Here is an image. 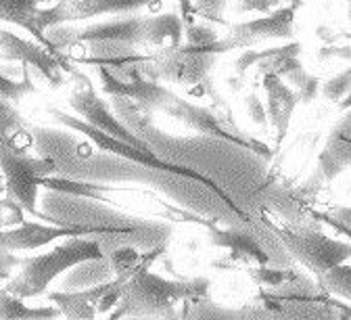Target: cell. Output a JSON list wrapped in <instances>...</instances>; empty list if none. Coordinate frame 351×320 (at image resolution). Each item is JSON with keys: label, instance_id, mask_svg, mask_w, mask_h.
<instances>
[{"label": "cell", "instance_id": "6da1fadb", "mask_svg": "<svg viewBox=\"0 0 351 320\" xmlns=\"http://www.w3.org/2000/svg\"><path fill=\"white\" fill-rule=\"evenodd\" d=\"M209 279H191V281H167L159 274L141 268L132 272L123 283V291L113 318H176V304L205 297L209 293Z\"/></svg>", "mask_w": 351, "mask_h": 320}, {"label": "cell", "instance_id": "7a4b0ae2", "mask_svg": "<svg viewBox=\"0 0 351 320\" xmlns=\"http://www.w3.org/2000/svg\"><path fill=\"white\" fill-rule=\"evenodd\" d=\"M224 53V47H193L182 42L178 47L155 51L147 61H141L138 67L151 80L178 84L189 88L193 97H209L217 107H226L211 80L217 57Z\"/></svg>", "mask_w": 351, "mask_h": 320}, {"label": "cell", "instance_id": "3957f363", "mask_svg": "<svg viewBox=\"0 0 351 320\" xmlns=\"http://www.w3.org/2000/svg\"><path fill=\"white\" fill-rule=\"evenodd\" d=\"M101 255H105V251L101 247L99 237H90V235L67 237L65 243H59L47 253L19 260L17 262L19 272L13 279H9L5 289L21 299L38 297L49 289V285L59 274L67 272L71 266Z\"/></svg>", "mask_w": 351, "mask_h": 320}, {"label": "cell", "instance_id": "277c9868", "mask_svg": "<svg viewBox=\"0 0 351 320\" xmlns=\"http://www.w3.org/2000/svg\"><path fill=\"white\" fill-rule=\"evenodd\" d=\"M145 25L147 17L143 15H125L109 21H95L90 25H53L42 32V44L57 57L69 53L82 44L95 42H125L143 47L145 42Z\"/></svg>", "mask_w": 351, "mask_h": 320}, {"label": "cell", "instance_id": "5b68a950", "mask_svg": "<svg viewBox=\"0 0 351 320\" xmlns=\"http://www.w3.org/2000/svg\"><path fill=\"white\" fill-rule=\"evenodd\" d=\"M55 165L47 157L27 155L15 143L0 145V176L5 178V197L25 209L29 216L42 218L36 207L44 176H53Z\"/></svg>", "mask_w": 351, "mask_h": 320}, {"label": "cell", "instance_id": "8992f818", "mask_svg": "<svg viewBox=\"0 0 351 320\" xmlns=\"http://www.w3.org/2000/svg\"><path fill=\"white\" fill-rule=\"evenodd\" d=\"M47 113L51 117H55L61 126L65 128H71L75 132H82L86 139H90L101 151H107L109 155H115V157H121V159H128V161H134V163H141V165H147V168H157V170H163V172H171V174H178V176H184V178H191V180H197V182H203L205 187L213 189L215 193L219 195H228L224 193V189L217 185L215 180L191 170V168H184V165H178V163H171V161H165L161 157H157L153 151H143L134 145H130V143H123L119 139H115V136L90 126V124H86L84 119L75 117V115H69L57 107H49Z\"/></svg>", "mask_w": 351, "mask_h": 320}, {"label": "cell", "instance_id": "52a82bcc", "mask_svg": "<svg viewBox=\"0 0 351 320\" xmlns=\"http://www.w3.org/2000/svg\"><path fill=\"white\" fill-rule=\"evenodd\" d=\"M161 111L173 119H178L180 124H184L189 130H195L199 134H207V136H211V139H217L222 143H230L237 147H245V149L268 157V159L274 155V151L270 147H266L257 139H251V136H247L245 132L234 128V124L230 122L228 115L217 113L211 107H201L197 103H191L178 95H173V99Z\"/></svg>", "mask_w": 351, "mask_h": 320}, {"label": "cell", "instance_id": "ba28073f", "mask_svg": "<svg viewBox=\"0 0 351 320\" xmlns=\"http://www.w3.org/2000/svg\"><path fill=\"white\" fill-rule=\"evenodd\" d=\"M97 76L105 93H109L111 97H123L147 111L163 109L176 95L163 82L147 78L141 71L138 63L115 65V67L97 65Z\"/></svg>", "mask_w": 351, "mask_h": 320}, {"label": "cell", "instance_id": "9c48e42d", "mask_svg": "<svg viewBox=\"0 0 351 320\" xmlns=\"http://www.w3.org/2000/svg\"><path fill=\"white\" fill-rule=\"evenodd\" d=\"M163 0H55L47 9H38L36 27L40 34L53 25L88 21L105 15H134L143 9L157 7Z\"/></svg>", "mask_w": 351, "mask_h": 320}, {"label": "cell", "instance_id": "30bf717a", "mask_svg": "<svg viewBox=\"0 0 351 320\" xmlns=\"http://www.w3.org/2000/svg\"><path fill=\"white\" fill-rule=\"evenodd\" d=\"M75 73V80H77V86L69 93V105L71 109L80 115V119H84L86 124H90L115 139L123 141V143H130L134 145L143 151H151V147L141 139V136L132 130L130 126H125L119 117L113 115L111 107L95 93V88L90 84L84 73L80 71H73Z\"/></svg>", "mask_w": 351, "mask_h": 320}, {"label": "cell", "instance_id": "8fae6325", "mask_svg": "<svg viewBox=\"0 0 351 320\" xmlns=\"http://www.w3.org/2000/svg\"><path fill=\"white\" fill-rule=\"evenodd\" d=\"M285 247L318 277L332 266H339L349 260V243L326 237L316 228H303V231H276Z\"/></svg>", "mask_w": 351, "mask_h": 320}, {"label": "cell", "instance_id": "7c38bea8", "mask_svg": "<svg viewBox=\"0 0 351 320\" xmlns=\"http://www.w3.org/2000/svg\"><path fill=\"white\" fill-rule=\"evenodd\" d=\"M295 13L297 5H280L263 17L232 23L228 34L219 40H222L226 53L237 49H251L263 40H291L295 36Z\"/></svg>", "mask_w": 351, "mask_h": 320}, {"label": "cell", "instance_id": "4fadbf2b", "mask_svg": "<svg viewBox=\"0 0 351 320\" xmlns=\"http://www.w3.org/2000/svg\"><path fill=\"white\" fill-rule=\"evenodd\" d=\"M0 59L17 61L19 65H29L53 88H61L67 82L61 57L51 53L47 47H40L36 42L19 38L9 30H0Z\"/></svg>", "mask_w": 351, "mask_h": 320}, {"label": "cell", "instance_id": "5bb4252c", "mask_svg": "<svg viewBox=\"0 0 351 320\" xmlns=\"http://www.w3.org/2000/svg\"><path fill=\"white\" fill-rule=\"evenodd\" d=\"M75 235H93V231L84 226H59V224L44 226L38 222H23L21 226L11 228V231H0V251L5 253L32 251L53 241L75 237Z\"/></svg>", "mask_w": 351, "mask_h": 320}, {"label": "cell", "instance_id": "9a60e30c", "mask_svg": "<svg viewBox=\"0 0 351 320\" xmlns=\"http://www.w3.org/2000/svg\"><path fill=\"white\" fill-rule=\"evenodd\" d=\"M261 86H263V93H266V105L263 107H266L268 122L272 124V130H274V145L276 149H280L282 141L287 139L295 107L299 103L295 97V90L282 78L274 73L261 76Z\"/></svg>", "mask_w": 351, "mask_h": 320}, {"label": "cell", "instance_id": "2e32d148", "mask_svg": "<svg viewBox=\"0 0 351 320\" xmlns=\"http://www.w3.org/2000/svg\"><path fill=\"white\" fill-rule=\"evenodd\" d=\"M351 161V115L345 109L341 119L332 126L326 145L318 155L316 172L322 176L324 182L339 178Z\"/></svg>", "mask_w": 351, "mask_h": 320}, {"label": "cell", "instance_id": "e0dca14e", "mask_svg": "<svg viewBox=\"0 0 351 320\" xmlns=\"http://www.w3.org/2000/svg\"><path fill=\"white\" fill-rule=\"evenodd\" d=\"M123 277H115V279H109L105 283H99L95 287H86V289H75V291H69V293H49V299L53 304H57L61 316H67V318H75V320H90L95 318L99 312H97V306L99 301L115 287L119 285Z\"/></svg>", "mask_w": 351, "mask_h": 320}, {"label": "cell", "instance_id": "ac0fdd59", "mask_svg": "<svg viewBox=\"0 0 351 320\" xmlns=\"http://www.w3.org/2000/svg\"><path fill=\"white\" fill-rule=\"evenodd\" d=\"M209 239L215 247L228 249L232 262H243L249 266H270V255L266 253V249L245 231H237V228H226L224 231V228L209 224Z\"/></svg>", "mask_w": 351, "mask_h": 320}, {"label": "cell", "instance_id": "d6986e66", "mask_svg": "<svg viewBox=\"0 0 351 320\" xmlns=\"http://www.w3.org/2000/svg\"><path fill=\"white\" fill-rule=\"evenodd\" d=\"M299 55H301L299 42H289V44H282V47L255 51L253 67L259 71V76L274 73L278 78H289L291 73L303 67V63L299 61Z\"/></svg>", "mask_w": 351, "mask_h": 320}, {"label": "cell", "instance_id": "ffe728a7", "mask_svg": "<svg viewBox=\"0 0 351 320\" xmlns=\"http://www.w3.org/2000/svg\"><path fill=\"white\" fill-rule=\"evenodd\" d=\"M184 40V19L178 13H161L147 17L145 25V42L143 47L147 49H167L178 47Z\"/></svg>", "mask_w": 351, "mask_h": 320}, {"label": "cell", "instance_id": "44dd1931", "mask_svg": "<svg viewBox=\"0 0 351 320\" xmlns=\"http://www.w3.org/2000/svg\"><path fill=\"white\" fill-rule=\"evenodd\" d=\"M71 274L65 279L63 283V289L67 291H75V289H86V287H95L99 283H105L109 279H115V272H113V266L109 262L107 255H101V258H93V260H86V262H80L75 266L69 268Z\"/></svg>", "mask_w": 351, "mask_h": 320}, {"label": "cell", "instance_id": "7402d4cb", "mask_svg": "<svg viewBox=\"0 0 351 320\" xmlns=\"http://www.w3.org/2000/svg\"><path fill=\"white\" fill-rule=\"evenodd\" d=\"M40 5L42 0H0V21L19 25L42 42V34L36 27V13Z\"/></svg>", "mask_w": 351, "mask_h": 320}, {"label": "cell", "instance_id": "603a6c76", "mask_svg": "<svg viewBox=\"0 0 351 320\" xmlns=\"http://www.w3.org/2000/svg\"><path fill=\"white\" fill-rule=\"evenodd\" d=\"M59 308H29L25 299L15 297L7 289H0V318L7 320H40V318H59Z\"/></svg>", "mask_w": 351, "mask_h": 320}, {"label": "cell", "instance_id": "cb8c5ba5", "mask_svg": "<svg viewBox=\"0 0 351 320\" xmlns=\"http://www.w3.org/2000/svg\"><path fill=\"white\" fill-rule=\"evenodd\" d=\"M21 132H27V124L11 101L0 99V145L15 143Z\"/></svg>", "mask_w": 351, "mask_h": 320}, {"label": "cell", "instance_id": "d4e9b609", "mask_svg": "<svg viewBox=\"0 0 351 320\" xmlns=\"http://www.w3.org/2000/svg\"><path fill=\"white\" fill-rule=\"evenodd\" d=\"M21 71H23V78L21 80H13L5 71H0V99H7L11 103H17L23 97L38 93V88H36V84L32 82V76H29L32 73V67L29 65H23Z\"/></svg>", "mask_w": 351, "mask_h": 320}, {"label": "cell", "instance_id": "484cf974", "mask_svg": "<svg viewBox=\"0 0 351 320\" xmlns=\"http://www.w3.org/2000/svg\"><path fill=\"white\" fill-rule=\"evenodd\" d=\"M320 281L330 293H337L339 297L349 299V293H351V266H349V262H343L339 266L328 268L326 272L320 274Z\"/></svg>", "mask_w": 351, "mask_h": 320}, {"label": "cell", "instance_id": "4316f807", "mask_svg": "<svg viewBox=\"0 0 351 320\" xmlns=\"http://www.w3.org/2000/svg\"><path fill=\"white\" fill-rule=\"evenodd\" d=\"M182 42L193 44V47H224L222 40H219V34L213 27L201 25V23H186Z\"/></svg>", "mask_w": 351, "mask_h": 320}, {"label": "cell", "instance_id": "83f0119b", "mask_svg": "<svg viewBox=\"0 0 351 320\" xmlns=\"http://www.w3.org/2000/svg\"><path fill=\"white\" fill-rule=\"evenodd\" d=\"M226 7H228V0H191L193 13L211 23H226V17H224Z\"/></svg>", "mask_w": 351, "mask_h": 320}, {"label": "cell", "instance_id": "f1b7e54d", "mask_svg": "<svg viewBox=\"0 0 351 320\" xmlns=\"http://www.w3.org/2000/svg\"><path fill=\"white\" fill-rule=\"evenodd\" d=\"M349 84H351V71L343 69L341 73H337L335 78L326 80L322 84V95L324 99H328L330 103H341L345 97H349Z\"/></svg>", "mask_w": 351, "mask_h": 320}, {"label": "cell", "instance_id": "f546056e", "mask_svg": "<svg viewBox=\"0 0 351 320\" xmlns=\"http://www.w3.org/2000/svg\"><path fill=\"white\" fill-rule=\"evenodd\" d=\"M245 109L249 119L253 122V126H257L259 130H266L268 128V115H266V107H263V101L259 99V95L249 93L245 97Z\"/></svg>", "mask_w": 351, "mask_h": 320}, {"label": "cell", "instance_id": "4dcf8cb0", "mask_svg": "<svg viewBox=\"0 0 351 320\" xmlns=\"http://www.w3.org/2000/svg\"><path fill=\"white\" fill-rule=\"evenodd\" d=\"M320 95V78L318 76H307L305 82L295 88V97H297V103H303V105H310L318 99Z\"/></svg>", "mask_w": 351, "mask_h": 320}, {"label": "cell", "instance_id": "1f68e13d", "mask_svg": "<svg viewBox=\"0 0 351 320\" xmlns=\"http://www.w3.org/2000/svg\"><path fill=\"white\" fill-rule=\"evenodd\" d=\"M280 5H282V0H237L234 11L237 13H249V11L270 13L274 9H278Z\"/></svg>", "mask_w": 351, "mask_h": 320}, {"label": "cell", "instance_id": "d6a6232c", "mask_svg": "<svg viewBox=\"0 0 351 320\" xmlns=\"http://www.w3.org/2000/svg\"><path fill=\"white\" fill-rule=\"evenodd\" d=\"M318 59L320 61H328V59H349V44H343V47H335V44H326L318 51Z\"/></svg>", "mask_w": 351, "mask_h": 320}, {"label": "cell", "instance_id": "836d02e7", "mask_svg": "<svg viewBox=\"0 0 351 320\" xmlns=\"http://www.w3.org/2000/svg\"><path fill=\"white\" fill-rule=\"evenodd\" d=\"M318 36L326 42V44H332L337 38H339V34L335 32V30H330V27H326V25H322V27H318Z\"/></svg>", "mask_w": 351, "mask_h": 320}, {"label": "cell", "instance_id": "e575fe53", "mask_svg": "<svg viewBox=\"0 0 351 320\" xmlns=\"http://www.w3.org/2000/svg\"><path fill=\"white\" fill-rule=\"evenodd\" d=\"M180 5H182V9H184L182 13H186V9H189V0H180Z\"/></svg>", "mask_w": 351, "mask_h": 320}, {"label": "cell", "instance_id": "d590c367", "mask_svg": "<svg viewBox=\"0 0 351 320\" xmlns=\"http://www.w3.org/2000/svg\"><path fill=\"white\" fill-rule=\"evenodd\" d=\"M55 0H42V5H53Z\"/></svg>", "mask_w": 351, "mask_h": 320}, {"label": "cell", "instance_id": "8d00e7d4", "mask_svg": "<svg viewBox=\"0 0 351 320\" xmlns=\"http://www.w3.org/2000/svg\"><path fill=\"white\" fill-rule=\"evenodd\" d=\"M0 193H3V176H0Z\"/></svg>", "mask_w": 351, "mask_h": 320}]
</instances>
